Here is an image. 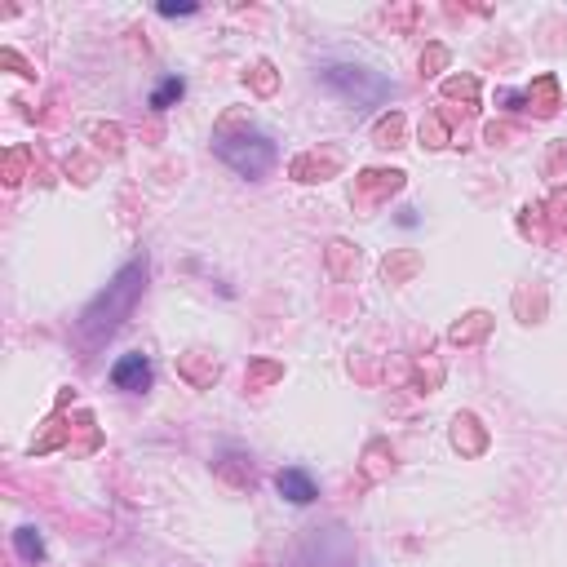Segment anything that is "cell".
Masks as SVG:
<instances>
[{
  "mask_svg": "<svg viewBox=\"0 0 567 567\" xmlns=\"http://www.w3.org/2000/svg\"><path fill=\"white\" fill-rule=\"evenodd\" d=\"M182 94H187V80L169 76V80H160V85H156V94H151V107H156V111H169Z\"/></svg>",
  "mask_w": 567,
  "mask_h": 567,
  "instance_id": "52a82bcc",
  "label": "cell"
},
{
  "mask_svg": "<svg viewBox=\"0 0 567 567\" xmlns=\"http://www.w3.org/2000/svg\"><path fill=\"white\" fill-rule=\"evenodd\" d=\"M275 488H280V497L284 501H293V505H311L319 492H315V479L306 470H297V466H288L275 474Z\"/></svg>",
  "mask_w": 567,
  "mask_h": 567,
  "instance_id": "5b68a950",
  "label": "cell"
},
{
  "mask_svg": "<svg viewBox=\"0 0 567 567\" xmlns=\"http://www.w3.org/2000/svg\"><path fill=\"white\" fill-rule=\"evenodd\" d=\"M319 80H324V85L333 89V94L342 98V102H355L359 111H364V107H377V102L390 94V85L377 76V71H368V67H350V63L324 67V71H319Z\"/></svg>",
  "mask_w": 567,
  "mask_h": 567,
  "instance_id": "3957f363",
  "label": "cell"
},
{
  "mask_svg": "<svg viewBox=\"0 0 567 567\" xmlns=\"http://www.w3.org/2000/svg\"><path fill=\"white\" fill-rule=\"evenodd\" d=\"M160 14H164V18H173V14H195V5H160Z\"/></svg>",
  "mask_w": 567,
  "mask_h": 567,
  "instance_id": "ba28073f",
  "label": "cell"
},
{
  "mask_svg": "<svg viewBox=\"0 0 567 567\" xmlns=\"http://www.w3.org/2000/svg\"><path fill=\"white\" fill-rule=\"evenodd\" d=\"M111 386L125 390V395H142V390L151 386V359L147 355H120L116 364H111Z\"/></svg>",
  "mask_w": 567,
  "mask_h": 567,
  "instance_id": "277c9868",
  "label": "cell"
},
{
  "mask_svg": "<svg viewBox=\"0 0 567 567\" xmlns=\"http://www.w3.org/2000/svg\"><path fill=\"white\" fill-rule=\"evenodd\" d=\"M213 151L222 156L226 169H235L240 178H266L275 169V142L266 133H222L213 142Z\"/></svg>",
  "mask_w": 567,
  "mask_h": 567,
  "instance_id": "7a4b0ae2",
  "label": "cell"
},
{
  "mask_svg": "<svg viewBox=\"0 0 567 567\" xmlns=\"http://www.w3.org/2000/svg\"><path fill=\"white\" fill-rule=\"evenodd\" d=\"M14 550H18V559L40 563V559H45V536H40L32 523H27V528H18V532H14Z\"/></svg>",
  "mask_w": 567,
  "mask_h": 567,
  "instance_id": "8992f818",
  "label": "cell"
},
{
  "mask_svg": "<svg viewBox=\"0 0 567 567\" xmlns=\"http://www.w3.org/2000/svg\"><path fill=\"white\" fill-rule=\"evenodd\" d=\"M142 288H147V262H129L125 271H120L116 280H111L94 302L85 306V315H80V337H85L89 346L107 342V337L129 319L133 306H138Z\"/></svg>",
  "mask_w": 567,
  "mask_h": 567,
  "instance_id": "6da1fadb",
  "label": "cell"
}]
</instances>
